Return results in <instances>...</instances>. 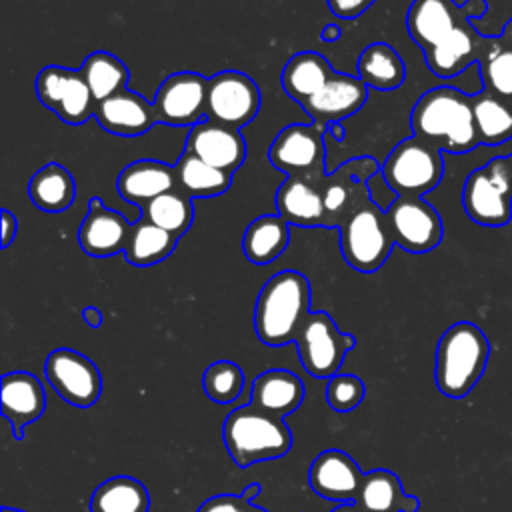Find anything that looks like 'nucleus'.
Listing matches in <instances>:
<instances>
[{
    "instance_id": "f257e3e1",
    "label": "nucleus",
    "mask_w": 512,
    "mask_h": 512,
    "mask_svg": "<svg viewBox=\"0 0 512 512\" xmlns=\"http://www.w3.org/2000/svg\"><path fill=\"white\" fill-rule=\"evenodd\" d=\"M410 128L416 138L450 154H466L480 144L472 96L454 86L424 92L410 112Z\"/></svg>"
},
{
    "instance_id": "f03ea898",
    "label": "nucleus",
    "mask_w": 512,
    "mask_h": 512,
    "mask_svg": "<svg viewBox=\"0 0 512 512\" xmlns=\"http://www.w3.org/2000/svg\"><path fill=\"white\" fill-rule=\"evenodd\" d=\"M310 314V282L302 272L282 270L260 290L254 306V332L266 346L294 342Z\"/></svg>"
},
{
    "instance_id": "7ed1b4c3",
    "label": "nucleus",
    "mask_w": 512,
    "mask_h": 512,
    "mask_svg": "<svg viewBox=\"0 0 512 512\" xmlns=\"http://www.w3.org/2000/svg\"><path fill=\"white\" fill-rule=\"evenodd\" d=\"M490 358L486 334L472 322H456L444 330L436 346L434 380L448 398H464L482 378Z\"/></svg>"
},
{
    "instance_id": "20e7f679",
    "label": "nucleus",
    "mask_w": 512,
    "mask_h": 512,
    "mask_svg": "<svg viewBox=\"0 0 512 512\" xmlns=\"http://www.w3.org/2000/svg\"><path fill=\"white\" fill-rule=\"evenodd\" d=\"M222 440L238 468L280 458L292 448V432L284 418L266 414L252 404L234 408L226 416Z\"/></svg>"
},
{
    "instance_id": "39448f33",
    "label": "nucleus",
    "mask_w": 512,
    "mask_h": 512,
    "mask_svg": "<svg viewBox=\"0 0 512 512\" xmlns=\"http://www.w3.org/2000/svg\"><path fill=\"white\" fill-rule=\"evenodd\" d=\"M340 230V248L346 264L362 274H372L388 260L394 238L386 220V212L370 198L352 210Z\"/></svg>"
},
{
    "instance_id": "423d86ee",
    "label": "nucleus",
    "mask_w": 512,
    "mask_h": 512,
    "mask_svg": "<svg viewBox=\"0 0 512 512\" xmlns=\"http://www.w3.org/2000/svg\"><path fill=\"white\" fill-rule=\"evenodd\" d=\"M462 206L480 226L498 228L512 220V154L494 156L466 176Z\"/></svg>"
},
{
    "instance_id": "0eeeda50",
    "label": "nucleus",
    "mask_w": 512,
    "mask_h": 512,
    "mask_svg": "<svg viewBox=\"0 0 512 512\" xmlns=\"http://www.w3.org/2000/svg\"><path fill=\"white\" fill-rule=\"evenodd\" d=\"M380 172L396 196H424L444 176L442 150L416 136L406 138L392 148Z\"/></svg>"
},
{
    "instance_id": "6e6552de",
    "label": "nucleus",
    "mask_w": 512,
    "mask_h": 512,
    "mask_svg": "<svg viewBox=\"0 0 512 512\" xmlns=\"http://www.w3.org/2000/svg\"><path fill=\"white\" fill-rule=\"evenodd\" d=\"M298 358L304 370L314 378H332L338 374L346 354L356 346L352 334H344L328 312H310L296 336Z\"/></svg>"
},
{
    "instance_id": "1a4fd4ad",
    "label": "nucleus",
    "mask_w": 512,
    "mask_h": 512,
    "mask_svg": "<svg viewBox=\"0 0 512 512\" xmlns=\"http://www.w3.org/2000/svg\"><path fill=\"white\" fill-rule=\"evenodd\" d=\"M328 124H288L284 126L268 148L270 164L286 176L316 178L326 174V146L324 136Z\"/></svg>"
},
{
    "instance_id": "9d476101",
    "label": "nucleus",
    "mask_w": 512,
    "mask_h": 512,
    "mask_svg": "<svg viewBox=\"0 0 512 512\" xmlns=\"http://www.w3.org/2000/svg\"><path fill=\"white\" fill-rule=\"evenodd\" d=\"M380 170L382 166L374 158L360 156L346 160L334 172L312 178V182L318 184L324 200L322 228H338L352 210H356L366 198H370L366 182Z\"/></svg>"
},
{
    "instance_id": "9b49d317",
    "label": "nucleus",
    "mask_w": 512,
    "mask_h": 512,
    "mask_svg": "<svg viewBox=\"0 0 512 512\" xmlns=\"http://www.w3.org/2000/svg\"><path fill=\"white\" fill-rule=\"evenodd\" d=\"M260 110L258 84L240 70H222L208 78L206 118L228 128H244Z\"/></svg>"
},
{
    "instance_id": "f8f14e48",
    "label": "nucleus",
    "mask_w": 512,
    "mask_h": 512,
    "mask_svg": "<svg viewBox=\"0 0 512 512\" xmlns=\"http://www.w3.org/2000/svg\"><path fill=\"white\" fill-rule=\"evenodd\" d=\"M36 96L62 122L78 126L96 112V100L80 70L44 66L36 76Z\"/></svg>"
},
{
    "instance_id": "ddd939ff",
    "label": "nucleus",
    "mask_w": 512,
    "mask_h": 512,
    "mask_svg": "<svg viewBox=\"0 0 512 512\" xmlns=\"http://www.w3.org/2000/svg\"><path fill=\"white\" fill-rule=\"evenodd\" d=\"M384 212L394 244L402 250L424 254L442 242V218L422 196H396Z\"/></svg>"
},
{
    "instance_id": "4468645a",
    "label": "nucleus",
    "mask_w": 512,
    "mask_h": 512,
    "mask_svg": "<svg viewBox=\"0 0 512 512\" xmlns=\"http://www.w3.org/2000/svg\"><path fill=\"white\" fill-rule=\"evenodd\" d=\"M44 376L54 392L76 408H90L102 394L98 366L72 348H56L44 362Z\"/></svg>"
},
{
    "instance_id": "2eb2a0df",
    "label": "nucleus",
    "mask_w": 512,
    "mask_h": 512,
    "mask_svg": "<svg viewBox=\"0 0 512 512\" xmlns=\"http://www.w3.org/2000/svg\"><path fill=\"white\" fill-rule=\"evenodd\" d=\"M208 78L198 72L170 74L152 100L158 122L168 126H194L206 116Z\"/></svg>"
},
{
    "instance_id": "dca6fc26",
    "label": "nucleus",
    "mask_w": 512,
    "mask_h": 512,
    "mask_svg": "<svg viewBox=\"0 0 512 512\" xmlns=\"http://www.w3.org/2000/svg\"><path fill=\"white\" fill-rule=\"evenodd\" d=\"M184 152L194 154L214 168L234 174L246 160V142L240 130L206 118L190 128Z\"/></svg>"
},
{
    "instance_id": "f3484780",
    "label": "nucleus",
    "mask_w": 512,
    "mask_h": 512,
    "mask_svg": "<svg viewBox=\"0 0 512 512\" xmlns=\"http://www.w3.org/2000/svg\"><path fill=\"white\" fill-rule=\"evenodd\" d=\"M362 480H364V474L356 464V460L336 448L320 452L312 460L310 472H308L310 488L318 496L326 500H334L338 504L356 502Z\"/></svg>"
},
{
    "instance_id": "a211bd4d",
    "label": "nucleus",
    "mask_w": 512,
    "mask_h": 512,
    "mask_svg": "<svg viewBox=\"0 0 512 512\" xmlns=\"http://www.w3.org/2000/svg\"><path fill=\"white\" fill-rule=\"evenodd\" d=\"M492 36H482L470 20L460 22L446 38L424 52L426 66L440 78H454L470 64H478Z\"/></svg>"
},
{
    "instance_id": "6ab92c4d",
    "label": "nucleus",
    "mask_w": 512,
    "mask_h": 512,
    "mask_svg": "<svg viewBox=\"0 0 512 512\" xmlns=\"http://www.w3.org/2000/svg\"><path fill=\"white\" fill-rule=\"evenodd\" d=\"M132 224L112 208H106L100 198H92L88 212L78 228L80 248L94 258H106L124 252Z\"/></svg>"
},
{
    "instance_id": "aec40b11",
    "label": "nucleus",
    "mask_w": 512,
    "mask_h": 512,
    "mask_svg": "<svg viewBox=\"0 0 512 512\" xmlns=\"http://www.w3.org/2000/svg\"><path fill=\"white\" fill-rule=\"evenodd\" d=\"M2 416L12 426V436L22 440L24 426L36 422L46 408V394L40 380L30 372H8L0 384Z\"/></svg>"
},
{
    "instance_id": "412c9836",
    "label": "nucleus",
    "mask_w": 512,
    "mask_h": 512,
    "mask_svg": "<svg viewBox=\"0 0 512 512\" xmlns=\"http://www.w3.org/2000/svg\"><path fill=\"white\" fill-rule=\"evenodd\" d=\"M368 98V86L358 76L334 72V76L302 108L312 122L336 124L358 112Z\"/></svg>"
},
{
    "instance_id": "4be33fe9",
    "label": "nucleus",
    "mask_w": 512,
    "mask_h": 512,
    "mask_svg": "<svg viewBox=\"0 0 512 512\" xmlns=\"http://www.w3.org/2000/svg\"><path fill=\"white\" fill-rule=\"evenodd\" d=\"M464 20H470V12L454 0H412L406 14V30L412 42L426 52Z\"/></svg>"
},
{
    "instance_id": "5701e85b",
    "label": "nucleus",
    "mask_w": 512,
    "mask_h": 512,
    "mask_svg": "<svg viewBox=\"0 0 512 512\" xmlns=\"http://www.w3.org/2000/svg\"><path fill=\"white\" fill-rule=\"evenodd\" d=\"M94 116L106 132L124 138L142 136L158 122L154 104L128 88L98 102Z\"/></svg>"
},
{
    "instance_id": "b1692460",
    "label": "nucleus",
    "mask_w": 512,
    "mask_h": 512,
    "mask_svg": "<svg viewBox=\"0 0 512 512\" xmlns=\"http://www.w3.org/2000/svg\"><path fill=\"white\" fill-rule=\"evenodd\" d=\"M116 188L126 202L144 208L150 200L176 188V172L166 162L142 158L120 172Z\"/></svg>"
},
{
    "instance_id": "393cba45",
    "label": "nucleus",
    "mask_w": 512,
    "mask_h": 512,
    "mask_svg": "<svg viewBox=\"0 0 512 512\" xmlns=\"http://www.w3.org/2000/svg\"><path fill=\"white\" fill-rule=\"evenodd\" d=\"M306 396L302 380L288 370H266L254 378L250 404L266 414L284 418L298 410Z\"/></svg>"
},
{
    "instance_id": "a878e982",
    "label": "nucleus",
    "mask_w": 512,
    "mask_h": 512,
    "mask_svg": "<svg viewBox=\"0 0 512 512\" xmlns=\"http://www.w3.org/2000/svg\"><path fill=\"white\" fill-rule=\"evenodd\" d=\"M276 210L292 226H324L322 192L310 178L286 176L276 192Z\"/></svg>"
},
{
    "instance_id": "bb28decb",
    "label": "nucleus",
    "mask_w": 512,
    "mask_h": 512,
    "mask_svg": "<svg viewBox=\"0 0 512 512\" xmlns=\"http://www.w3.org/2000/svg\"><path fill=\"white\" fill-rule=\"evenodd\" d=\"M288 222L280 214H262L254 218L242 236V252L244 256L256 264L266 266L274 262L290 242Z\"/></svg>"
},
{
    "instance_id": "cd10ccee",
    "label": "nucleus",
    "mask_w": 512,
    "mask_h": 512,
    "mask_svg": "<svg viewBox=\"0 0 512 512\" xmlns=\"http://www.w3.org/2000/svg\"><path fill=\"white\" fill-rule=\"evenodd\" d=\"M332 76H334V70L322 54L312 52V50H304V52L294 54L284 64L282 88L292 100H296L302 106Z\"/></svg>"
},
{
    "instance_id": "c85d7f7f",
    "label": "nucleus",
    "mask_w": 512,
    "mask_h": 512,
    "mask_svg": "<svg viewBox=\"0 0 512 512\" xmlns=\"http://www.w3.org/2000/svg\"><path fill=\"white\" fill-rule=\"evenodd\" d=\"M358 78L368 88L390 92L404 84L406 66L400 54L390 44L372 42L360 52Z\"/></svg>"
},
{
    "instance_id": "c756f323",
    "label": "nucleus",
    "mask_w": 512,
    "mask_h": 512,
    "mask_svg": "<svg viewBox=\"0 0 512 512\" xmlns=\"http://www.w3.org/2000/svg\"><path fill=\"white\" fill-rule=\"evenodd\" d=\"M76 196V184L68 168L56 162H48L38 168L28 182L30 202L44 212H62L72 206Z\"/></svg>"
},
{
    "instance_id": "7c9ffc66",
    "label": "nucleus",
    "mask_w": 512,
    "mask_h": 512,
    "mask_svg": "<svg viewBox=\"0 0 512 512\" xmlns=\"http://www.w3.org/2000/svg\"><path fill=\"white\" fill-rule=\"evenodd\" d=\"M176 244H178V236L148 222L146 218H140L138 222L132 224L130 236L126 240L122 254L128 264L138 268H148L166 260L174 252Z\"/></svg>"
},
{
    "instance_id": "2f4dec72",
    "label": "nucleus",
    "mask_w": 512,
    "mask_h": 512,
    "mask_svg": "<svg viewBox=\"0 0 512 512\" xmlns=\"http://www.w3.org/2000/svg\"><path fill=\"white\" fill-rule=\"evenodd\" d=\"M472 112L480 144L498 146L512 140V100L482 90L472 96Z\"/></svg>"
},
{
    "instance_id": "473e14b6",
    "label": "nucleus",
    "mask_w": 512,
    "mask_h": 512,
    "mask_svg": "<svg viewBox=\"0 0 512 512\" xmlns=\"http://www.w3.org/2000/svg\"><path fill=\"white\" fill-rule=\"evenodd\" d=\"M176 188L190 198H208L224 194L232 184V174L206 164L190 152H182L174 164Z\"/></svg>"
},
{
    "instance_id": "72a5a7b5",
    "label": "nucleus",
    "mask_w": 512,
    "mask_h": 512,
    "mask_svg": "<svg viewBox=\"0 0 512 512\" xmlns=\"http://www.w3.org/2000/svg\"><path fill=\"white\" fill-rule=\"evenodd\" d=\"M150 494L132 476L104 480L90 498V512H148Z\"/></svg>"
},
{
    "instance_id": "f704fd0d",
    "label": "nucleus",
    "mask_w": 512,
    "mask_h": 512,
    "mask_svg": "<svg viewBox=\"0 0 512 512\" xmlns=\"http://www.w3.org/2000/svg\"><path fill=\"white\" fill-rule=\"evenodd\" d=\"M80 72L96 104L126 90L130 80V72L126 64L118 56L104 50H96L90 56H86Z\"/></svg>"
},
{
    "instance_id": "c9c22d12",
    "label": "nucleus",
    "mask_w": 512,
    "mask_h": 512,
    "mask_svg": "<svg viewBox=\"0 0 512 512\" xmlns=\"http://www.w3.org/2000/svg\"><path fill=\"white\" fill-rule=\"evenodd\" d=\"M406 492L400 478L390 470H372L364 474L356 504L364 512H402Z\"/></svg>"
},
{
    "instance_id": "e433bc0d",
    "label": "nucleus",
    "mask_w": 512,
    "mask_h": 512,
    "mask_svg": "<svg viewBox=\"0 0 512 512\" xmlns=\"http://www.w3.org/2000/svg\"><path fill=\"white\" fill-rule=\"evenodd\" d=\"M140 212L142 218L168 230L178 238L184 232H188V228L194 222V202L188 194H184L178 188L168 190L158 198L150 200L144 208H140Z\"/></svg>"
},
{
    "instance_id": "4c0bfd02",
    "label": "nucleus",
    "mask_w": 512,
    "mask_h": 512,
    "mask_svg": "<svg viewBox=\"0 0 512 512\" xmlns=\"http://www.w3.org/2000/svg\"><path fill=\"white\" fill-rule=\"evenodd\" d=\"M478 66L484 90L512 100V46L500 36H492Z\"/></svg>"
},
{
    "instance_id": "58836bf2",
    "label": "nucleus",
    "mask_w": 512,
    "mask_h": 512,
    "mask_svg": "<svg viewBox=\"0 0 512 512\" xmlns=\"http://www.w3.org/2000/svg\"><path fill=\"white\" fill-rule=\"evenodd\" d=\"M204 394L216 404L234 402L244 388V372L230 360L212 362L202 374Z\"/></svg>"
},
{
    "instance_id": "ea45409f",
    "label": "nucleus",
    "mask_w": 512,
    "mask_h": 512,
    "mask_svg": "<svg viewBox=\"0 0 512 512\" xmlns=\"http://www.w3.org/2000/svg\"><path fill=\"white\" fill-rule=\"evenodd\" d=\"M364 394V382L352 374H336L328 380L326 386V400L336 412H350L358 408L364 400Z\"/></svg>"
},
{
    "instance_id": "a19ab883",
    "label": "nucleus",
    "mask_w": 512,
    "mask_h": 512,
    "mask_svg": "<svg viewBox=\"0 0 512 512\" xmlns=\"http://www.w3.org/2000/svg\"><path fill=\"white\" fill-rule=\"evenodd\" d=\"M260 492L258 484H250L242 494H216L204 500L198 512H246L252 498Z\"/></svg>"
},
{
    "instance_id": "79ce46f5",
    "label": "nucleus",
    "mask_w": 512,
    "mask_h": 512,
    "mask_svg": "<svg viewBox=\"0 0 512 512\" xmlns=\"http://www.w3.org/2000/svg\"><path fill=\"white\" fill-rule=\"evenodd\" d=\"M326 2L332 14L344 20H352L364 14L376 0H326Z\"/></svg>"
},
{
    "instance_id": "37998d69",
    "label": "nucleus",
    "mask_w": 512,
    "mask_h": 512,
    "mask_svg": "<svg viewBox=\"0 0 512 512\" xmlns=\"http://www.w3.org/2000/svg\"><path fill=\"white\" fill-rule=\"evenodd\" d=\"M2 216V232H0V238H2V248H8L12 244V240L16 238V232H18V220L16 216L10 212V210H2L0 212Z\"/></svg>"
},
{
    "instance_id": "c03bdc74",
    "label": "nucleus",
    "mask_w": 512,
    "mask_h": 512,
    "mask_svg": "<svg viewBox=\"0 0 512 512\" xmlns=\"http://www.w3.org/2000/svg\"><path fill=\"white\" fill-rule=\"evenodd\" d=\"M82 318H84V322L90 326V328H100L102 326V312H100V308H96V306H86L84 310H82Z\"/></svg>"
},
{
    "instance_id": "a18cd8bd",
    "label": "nucleus",
    "mask_w": 512,
    "mask_h": 512,
    "mask_svg": "<svg viewBox=\"0 0 512 512\" xmlns=\"http://www.w3.org/2000/svg\"><path fill=\"white\" fill-rule=\"evenodd\" d=\"M464 8L470 12V18H480L486 14L488 4L486 0H464Z\"/></svg>"
},
{
    "instance_id": "49530a36",
    "label": "nucleus",
    "mask_w": 512,
    "mask_h": 512,
    "mask_svg": "<svg viewBox=\"0 0 512 512\" xmlns=\"http://www.w3.org/2000/svg\"><path fill=\"white\" fill-rule=\"evenodd\" d=\"M340 36H342V30H340L338 24H326V26L322 28V40L328 42V44L340 40Z\"/></svg>"
},
{
    "instance_id": "de8ad7c7",
    "label": "nucleus",
    "mask_w": 512,
    "mask_h": 512,
    "mask_svg": "<svg viewBox=\"0 0 512 512\" xmlns=\"http://www.w3.org/2000/svg\"><path fill=\"white\" fill-rule=\"evenodd\" d=\"M328 134L334 138V140H338V142H342L344 140V126H342V122H336V124H330V128H328Z\"/></svg>"
},
{
    "instance_id": "09e8293b",
    "label": "nucleus",
    "mask_w": 512,
    "mask_h": 512,
    "mask_svg": "<svg viewBox=\"0 0 512 512\" xmlns=\"http://www.w3.org/2000/svg\"><path fill=\"white\" fill-rule=\"evenodd\" d=\"M418 508H420V500H418L416 496H410V494H408L402 512H418Z\"/></svg>"
},
{
    "instance_id": "8fccbe9b",
    "label": "nucleus",
    "mask_w": 512,
    "mask_h": 512,
    "mask_svg": "<svg viewBox=\"0 0 512 512\" xmlns=\"http://www.w3.org/2000/svg\"><path fill=\"white\" fill-rule=\"evenodd\" d=\"M332 512H364L356 502H346V504H338Z\"/></svg>"
},
{
    "instance_id": "3c124183",
    "label": "nucleus",
    "mask_w": 512,
    "mask_h": 512,
    "mask_svg": "<svg viewBox=\"0 0 512 512\" xmlns=\"http://www.w3.org/2000/svg\"><path fill=\"white\" fill-rule=\"evenodd\" d=\"M500 38H502L508 46H512V18L506 22V26H504V30H502Z\"/></svg>"
},
{
    "instance_id": "603ef678",
    "label": "nucleus",
    "mask_w": 512,
    "mask_h": 512,
    "mask_svg": "<svg viewBox=\"0 0 512 512\" xmlns=\"http://www.w3.org/2000/svg\"><path fill=\"white\" fill-rule=\"evenodd\" d=\"M246 512H266V510H264V508H260V506H256V504H252V502H250V504H248V510H246Z\"/></svg>"
},
{
    "instance_id": "864d4df0",
    "label": "nucleus",
    "mask_w": 512,
    "mask_h": 512,
    "mask_svg": "<svg viewBox=\"0 0 512 512\" xmlns=\"http://www.w3.org/2000/svg\"><path fill=\"white\" fill-rule=\"evenodd\" d=\"M2 512H24V510H20V508H8V506H4V508H2Z\"/></svg>"
}]
</instances>
